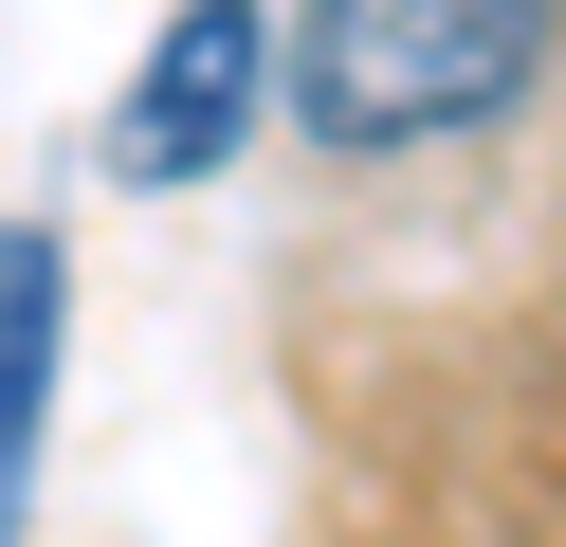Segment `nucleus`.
Returning a JSON list of instances; mask_svg holds the SVG:
<instances>
[{"label": "nucleus", "mask_w": 566, "mask_h": 547, "mask_svg": "<svg viewBox=\"0 0 566 547\" xmlns=\"http://www.w3.org/2000/svg\"><path fill=\"white\" fill-rule=\"evenodd\" d=\"M566 55V0H274V109L311 165L493 146Z\"/></svg>", "instance_id": "nucleus-1"}, {"label": "nucleus", "mask_w": 566, "mask_h": 547, "mask_svg": "<svg viewBox=\"0 0 566 547\" xmlns=\"http://www.w3.org/2000/svg\"><path fill=\"white\" fill-rule=\"evenodd\" d=\"M256 109H274V0H184L147 36V73H128V109H111V165L147 201H184V182H220L256 146Z\"/></svg>", "instance_id": "nucleus-2"}, {"label": "nucleus", "mask_w": 566, "mask_h": 547, "mask_svg": "<svg viewBox=\"0 0 566 547\" xmlns=\"http://www.w3.org/2000/svg\"><path fill=\"white\" fill-rule=\"evenodd\" d=\"M55 383H74V219H0V547L38 529Z\"/></svg>", "instance_id": "nucleus-3"}]
</instances>
